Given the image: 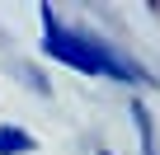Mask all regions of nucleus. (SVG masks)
<instances>
[{
  "label": "nucleus",
  "instance_id": "5",
  "mask_svg": "<svg viewBox=\"0 0 160 155\" xmlns=\"http://www.w3.org/2000/svg\"><path fill=\"white\" fill-rule=\"evenodd\" d=\"M94 155H113V150H94Z\"/></svg>",
  "mask_w": 160,
  "mask_h": 155
},
{
  "label": "nucleus",
  "instance_id": "3",
  "mask_svg": "<svg viewBox=\"0 0 160 155\" xmlns=\"http://www.w3.org/2000/svg\"><path fill=\"white\" fill-rule=\"evenodd\" d=\"M127 113H132V127H137V136H141V155H160V146H155V122H151L146 104H141V99H132V104H127Z\"/></svg>",
  "mask_w": 160,
  "mask_h": 155
},
{
  "label": "nucleus",
  "instance_id": "4",
  "mask_svg": "<svg viewBox=\"0 0 160 155\" xmlns=\"http://www.w3.org/2000/svg\"><path fill=\"white\" fill-rule=\"evenodd\" d=\"M19 80H24L28 90H38V94H52V80H42V75H38V66H28V61L19 66Z\"/></svg>",
  "mask_w": 160,
  "mask_h": 155
},
{
  "label": "nucleus",
  "instance_id": "1",
  "mask_svg": "<svg viewBox=\"0 0 160 155\" xmlns=\"http://www.w3.org/2000/svg\"><path fill=\"white\" fill-rule=\"evenodd\" d=\"M38 19H42V52L52 61H61V66H71L80 75H108V80H122V85H146L151 80L127 52H118L99 33H90V28H66L52 5H42Z\"/></svg>",
  "mask_w": 160,
  "mask_h": 155
},
{
  "label": "nucleus",
  "instance_id": "2",
  "mask_svg": "<svg viewBox=\"0 0 160 155\" xmlns=\"http://www.w3.org/2000/svg\"><path fill=\"white\" fill-rule=\"evenodd\" d=\"M38 150V136L28 127H14V122H0V155H33Z\"/></svg>",
  "mask_w": 160,
  "mask_h": 155
}]
</instances>
